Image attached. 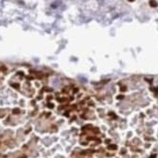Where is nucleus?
I'll return each mask as SVG.
<instances>
[{
	"instance_id": "nucleus-2",
	"label": "nucleus",
	"mask_w": 158,
	"mask_h": 158,
	"mask_svg": "<svg viewBox=\"0 0 158 158\" xmlns=\"http://www.w3.org/2000/svg\"><path fill=\"white\" fill-rule=\"evenodd\" d=\"M129 1H133V0H129Z\"/></svg>"
},
{
	"instance_id": "nucleus-1",
	"label": "nucleus",
	"mask_w": 158,
	"mask_h": 158,
	"mask_svg": "<svg viewBox=\"0 0 158 158\" xmlns=\"http://www.w3.org/2000/svg\"><path fill=\"white\" fill-rule=\"evenodd\" d=\"M150 4H152V6H153V7H154V6H157L156 2H154L153 0H152V1H150Z\"/></svg>"
}]
</instances>
